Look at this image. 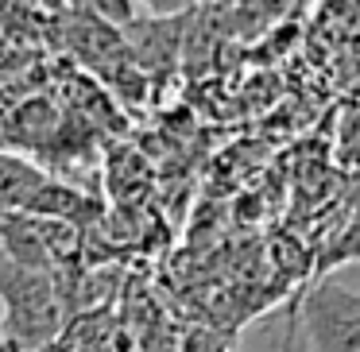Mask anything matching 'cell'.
Returning a JSON list of instances; mask_svg holds the SVG:
<instances>
[{"label":"cell","instance_id":"cell-1","mask_svg":"<svg viewBox=\"0 0 360 352\" xmlns=\"http://www.w3.org/2000/svg\"><path fill=\"white\" fill-rule=\"evenodd\" d=\"M283 352H360V287L352 259L295 302Z\"/></svg>","mask_w":360,"mask_h":352},{"label":"cell","instance_id":"cell-2","mask_svg":"<svg viewBox=\"0 0 360 352\" xmlns=\"http://www.w3.org/2000/svg\"><path fill=\"white\" fill-rule=\"evenodd\" d=\"M8 294V329L12 337H20L24 344H39L51 337L55 329V298H51V287L43 279L27 271L12 275V287L4 290Z\"/></svg>","mask_w":360,"mask_h":352},{"label":"cell","instance_id":"cell-3","mask_svg":"<svg viewBox=\"0 0 360 352\" xmlns=\"http://www.w3.org/2000/svg\"><path fill=\"white\" fill-rule=\"evenodd\" d=\"M47 186L39 171H32L20 159H0V202L8 205H32V197Z\"/></svg>","mask_w":360,"mask_h":352},{"label":"cell","instance_id":"cell-4","mask_svg":"<svg viewBox=\"0 0 360 352\" xmlns=\"http://www.w3.org/2000/svg\"><path fill=\"white\" fill-rule=\"evenodd\" d=\"M0 341H4V321H0Z\"/></svg>","mask_w":360,"mask_h":352}]
</instances>
